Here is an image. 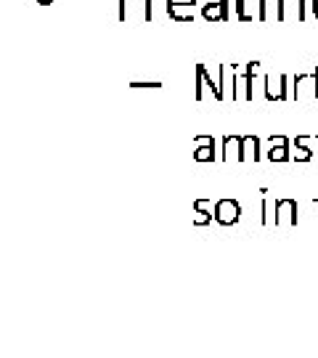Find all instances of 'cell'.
<instances>
[{
    "label": "cell",
    "instance_id": "obj_19",
    "mask_svg": "<svg viewBox=\"0 0 318 358\" xmlns=\"http://www.w3.org/2000/svg\"><path fill=\"white\" fill-rule=\"evenodd\" d=\"M117 16H120V22L127 19V0H120V13H117Z\"/></svg>",
    "mask_w": 318,
    "mask_h": 358
},
{
    "label": "cell",
    "instance_id": "obj_9",
    "mask_svg": "<svg viewBox=\"0 0 318 358\" xmlns=\"http://www.w3.org/2000/svg\"><path fill=\"white\" fill-rule=\"evenodd\" d=\"M268 159L276 165V162H289L292 159V152H289V138L287 136H270V149L266 154Z\"/></svg>",
    "mask_w": 318,
    "mask_h": 358
},
{
    "label": "cell",
    "instance_id": "obj_2",
    "mask_svg": "<svg viewBox=\"0 0 318 358\" xmlns=\"http://www.w3.org/2000/svg\"><path fill=\"white\" fill-rule=\"evenodd\" d=\"M212 220L217 226H236L242 220V205L236 199H231V196L217 199L215 207H212Z\"/></svg>",
    "mask_w": 318,
    "mask_h": 358
},
{
    "label": "cell",
    "instance_id": "obj_13",
    "mask_svg": "<svg viewBox=\"0 0 318 358\" xmlns=\"http://www.w3.org/2000/svg\"><path fill=\"white\" fill-rule=\"evenodd\" d=\"M308 141H310V136H305V133H300L294 138V152H292L294 162H310L313 159V152L308 149Z\"/></svg>",
    "mask_w": 318,
    "mask_h": 358
},
{
    "label": "cell",
    "instance_id": "obj_16",
    "mask_svg": "<svg viewBox=\"0 0 318 358\" xmlns=\"http://www.w3.org/2000/svg\"><path fill=\"white\" fill-rule=\"evenodd\" d=\"M247 6H250V0H233V8H236V19L239 22H254V16L247 11Z\"/></svg>",
    "mask_w": 318,
    "mask_h": 358
},
{
    "label": "cell",
    "instance_id": "obj_14",
    "mask_svg": "<svg viewBox=\"0 0 318 358\" xmlns=\"http://www.w3.org/2000/svg\"><path fill=\"white\" fill-rule=\"evenodd\" d=\"M276 19V0H257V22Z\"/></svg>",
    "mask_w": 318,
    "mask_h": 358
},
{
    "label": "cell",
    "instance_id": "obj_10",
    "mask_svg": "<svg viewBox=\"0 0 318 358\" xmlns=\"http://www.w3.org/2000/svg\"><path fill=\"white\" fill-rule=\"evenodd\" d=\"M294 8V19L297 22H305L308 13H305V0H276V22H287V11Z\"/></svg>",
    "mask_w": 318,
    "mask_h": 358
},
{
    "label": "cell",
    "instance_id": "obj_22",
    "mask_svg": "<svg viewBox=\"0 0 318 358\" xmlns=\"http://www.w3.org/2000/svg\"><path fill=\"white\" fill-rule=\"evenodd\" d=\"M313 202H316V213H318V194H316V199H313ZM318 217V215H316Z\"/></svg>",
    "mask_w": 318,
    "mask_h": 358
},
{
    "label": "cell",
    "instance_id": "obj_21",
    "mask_svg": "<svg viewBox=\"0 0 318 358\" xmlns=\"http://www.w3.org/2000/svg\"><path fill=\"white\" fill-rule=\"evenodd\" d=\"M310 6H313V16H316V19H318V0H313Z\"/></svg>",
    "mask_w": 318,
    "mask_h": 358
},
{
    "label": "cell",
    "instance_id": "obj_4",
    "mask_svg": "<svg viewBox=\"0 0 318 358\" xmlns=\"http://www.w3.org/2000/svg\"><path fill=\"white\" fill-rule=\"evenodd\" d=\"M229 6H231L229 0H204L202 19L204 22H210V24H223V22H229L231 19Z\"/></svg>",
    "mask_w": 318,
    "mask_h": 358
},
{
    "label": "cell",
    "instance_id": "obj_17",
    "mask_svg": "<svg viewBox=\"0 0 318 358\" xmlns=\"http://www.w3.org/2000/svg\"><path fill=\"white\" fill-rule=\"evenodd\" d=\"M154 6H157V0H146L143 3V19H146V24L154 22Z\"/></svg>",
    "mask_w": 318,
    "mask_h": 358
},
{
    "label": "cell",
    "instance_id": "obj_7",
    "mask_svg": "<svg viewBox=\"0 0 318 358\" xmlns=\"http://www.w3.org/2000/svg\"><path fill=\"white\" fill-rule=\"evenodd\" d=\"M194 159L196 162H215L217 159V143L212 136H194Z\"/></svg>",
    "mask_w": 318,
    "mask_h": 358
},
{
    "label": "cell",
    "instance_id": "obj_3",
    "mask_svg": "<svg viewBox=\"0 0 318 358\" xmlns=\"http://www.w3.org/2000/svg\"><path fill=\"white\" fill-rule=\"evenodd\" d=\"M199 0H165V13L178 24H194V8Z\"/></svg>",
    "mask_w": 318,
    "mask_h": 358
},
{
    "label": "cell",
    "instance_id": "obj_8",
    "mask_svg": "<svg viewBox=\"0 0 318 358\" xmlns=\"http://www.w3.org/2000/svg\"><path fill=\"white\" fill-rule=\"evenodd\" d=\"M250 157L254 162H260V138L254 133L239 136V143H236V162H247Z\"/></svg>",
    "mask_w": 318,
    "mask_h": 358
},
{
    "label": "cell",
    "instance_id": "obj_11",
    "mask_svg": "<svg viewBox=\"0 0 318 358\" xmlns=\"http://www.w3.org/2000/svg\"><path fill=\"white\" fill-rule=\"evenodd\" d=\"M260 72V62H250L247 69H244V101L252 103L254 101V75Z\"/></svg>",
    "mask_w": 318,
    "mask_h": 358
},
{
    "label": "cell",
    "instance_id": "obj_18",
    "mask_svg": "<svg viewBox=\"0 0 318 358\" xmlns=\"http://www.w3.org/2000/svg\"><path fill=\"white\" fill-rule=\"evenodd\" d=\"M127 88H162V83H159V80H152V83H140V80H133V83H127Z\"/></svg>",
    "mask_w": 318,
    "mask_h": 358
},
{
    "label": "cell",
    "instance_id": "obj_15",
    "mask_svg": "<svg viewBox=\"0 0 318 358\" xmlns=\"http://www.w3.org/2000/svg\"><path fill=\"white\" fill-rule=\"evenodd\" d=\"M236 143H239V136H226V138H223V149H220V154H217V159L229 162L231 157H233V152H236Z\"/></svg>",
    "mask_w": 318,
    "mask_h": 358
},
{
    "label": "cell",
    "instance_id": "obj_12",
    "mask_svg": "<svg viewBox=\"0 0 318 358\" xmlns=\"http://www.w3.org/2000/svg\"><path fill=\"white\" fill-rule=\"evenodd\" d=\"M207 205H210V199L207 196H196L194 199V226H210L212 223V213H207Z\"/></svg>",
    "mask_w": 318,
    "mask_h": 358
},
{
    "label": "cell",
    "instance_id": "obj_5",
    "mask_svg": "<svg viewBox=\"0 0 318 358\" xmlns=\"http://www.w3.org/2000/svg\"><path fill=\"white\" fill-rule=\"evenodd\" d=\"M276 229L279 226H297V199L292 196H281L276 199Z\"/></svg>",
    "mask_w": 318,
    "mask_h": 358
},
{
    "label": "cell",
    "instance_id": "obj_1",
    "mask_svg": "<svg viewBox=\"0 0 318 358\" xmlns=\"http://www.w3.org/2000/svg\"><path fill=\"white\" fill-rule=\"evenodd\" d=\"M226 72H229V64H223L220 69H217V80L212 83V77H210V72H207V66L196 64V75H194V99H196V101H204V90H210L217 103L226 101V93H223Z\"/></svg>",
    "mask_w": 318,
    "mask_h": 358
},
{
    "label": "cell",
    "instance_id": "obj_20",
    "mask_svg": "<svg viewBox=\"0 0 318 358\" xmlns=\"http://www.w3.org/2000/svg\"><path fill=\"white\" fill-rule=\"evenodd\" d=\"M310 75H313V77H310V80H313V85H316V88H313V99H316V101H318V66H316V69H313V72H310Z\"/></svg>",
    "mask_w": 318,
    "mask_h": 358
},
{
    "label": "cell",
    "instance_id": "obj_6",
    "mask_svg": "<svg viewBox=\"0 0 318 358\" xmlns=\"http://www.w3.org/2000/svg\"><path fill=\"white\" fill-rule=\"evenodd\" d=\"M287 85H289V77L287 75H276V80L268 75L266 77V99L270 103L273 101H289L292 96H289Z\"/></svg>",
    "mask_w": 318,
    "mask_h": 358
}]
</instances>
